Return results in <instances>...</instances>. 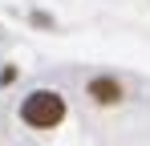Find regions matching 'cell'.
Returning <instances> with one entry per match:
<instances>
[{
    "label": "cell",
    "instance_id": "obj_1",
    "mask_svg": "<svg viewBox=\"0 0 150 146\" xmlns=\"http://www.w3.org/2000/svg\"><path fill=\"white\" fill-rule=\"evenodd\" d=\"M21 118L28 126H37V130H53L57 122L65 118V97L57 89H33L25 97V106H21Z\"/></svg>",
    "mask_w": 150,
    "mask_h": 146
},
{
    "label": "cell",
    "instance_id": "obj_2",
    "mask_svg": "<svg viewBox=\"0 0 150 146\" xmlns=\"http://www.w3.org/2000/svg\"><path fill=\"white\" fill-rule=\"evenodd\" d=\"M89 97H93L98 106H114V101H122V85H118L114 77H93V81H89Z\"/></svg>",
    "mask_w": 150,
    "mask_h": 146
}]
</instances>
